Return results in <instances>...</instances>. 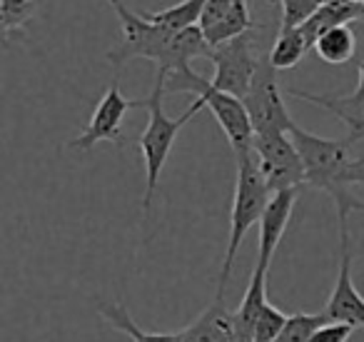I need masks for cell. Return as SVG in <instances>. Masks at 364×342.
<instances>
[{"mask_svg":"<svg viewBox=\"0 0 364 342\" xmlns=\"http://www.w3.org/2000/svg\"><path fill=\"white\" fill-rule=\"evenodd\" d=\"M264 305H267V270L255 267L242 302H240L237 312H235L237 342H255V330H257V322Z\"/></svg>","mask_w":364,"mask_h":342,"instance_id":"14","label":"cell"},{"mask_svg":"<svg viewBox=\"0 0 364 342\" xmlns=\"http://www.w3.org/2000/svg\"><path fill=\"white\" fill-rule=\"evenodd\" d=\"M324 322H329L327 317H324V312H317V315H307V312L289 315L282 327V332H279V337L274 342H309L312 335L324 325Z\"/></svg>","mask_w":364,"mask_h":342,"instance_id":"22","label":"cell"},{"mask_svg":"<svg viewBox=\"0 0 364 342\" xmlns=\"http://www.w3.org/2000/svg\"><path fill=\"white\" fill-rule=\"evenodd\" d=\"M289 138L297 145L299 155H302L304 170H307V185L324 190L337 205V220L339 225H347L349 212H364V202L349 192V185L344 182V167L352 160L349 157V147L352 142L344 140H329V138H319L314 133L302 130L299 125L292 128Z\"/></svg>","mask_w":364,"mask_h":342,"instance_id":"2","label":"cell"},{"mask_svg":"<svg viewBox=\"0 0 364 342\" xmlns=\"http://www.w3.org/2000/svg\"><path fill=\"white\" fill-rule=\"evenodd\" d=\"M352 3H362V6H364V0H352Z\"/></svg>","mask_w":364,"mask_h":342,"instance_id":"27","label":"cell"},{"mask_svg":"<svg viewBox=\"0 0 364 342\" xmlns=\"http://www.w3.org/2000/svg\"><path fill=\"white\" fill-rule=\"evenodd\" d=\"M307 51H309V43H307V38H304L302 28H289V31L279 28L277 38H274L272 48H269V53H267V58L277 73L292 71V68L307 56Z\"/></svg>","mask_w":364,"mask_h":342,"instance_id":"18","label":"cell"},{"mask_svg":"<svg viewBox=\"0 0 364 342\" xmlns=\"http://www.w3.org/2000/svg\"><path fill=\"white\" fill-rule=\"evenodd\" d=\"M252 155L272 195L284 190H299V185L307 182L302 155L289 135H279V133L255 135Z\"/></svg>","mask_w":364,"mask_h":342,"instance_id":"7","label":"cell"},{"mask_svg":"<svg viewBox=\"0 0 364 342\" xmlns=\"http://www.w3.org/2000/svg\"><path fill=\"white\" fill-rule=\"evenodd\" d=\"M182 342H237L235 312L228 310L225 300H218L185 330L177 332Z\"/></svg>","mask_w":364,"mask_h":342,"instance_id":"13","label":"cell"},{"mask_svg":"<svg viewBox=\"0 0 364 342\" xmlns=\"http://www.w3.org/2000/svg\"><path fill=\"white\" fill-rule=\"evenodd\" d=\"M344 182L347 185H364V157H354L344 167Z\"/></svg>","mask_w":364,"mask_h":342,"instance_id":"26","label":"cell"},{"mask_svg":"<svg viewBox=\"0 0 364 342\" xmlns=\"http://www.w3.org/2000/svg\"><path fill=\"white\" fill-rule=\"evenodd\" d=\"M297 195H299V190H284V192H274V195L269 197L267 207H264L262 220H259L257 265L255 267H262V270L269 272L274 252H277L279 242H282L284 232H287V225H289V217H292Z\"/></svg>","mask_w":364,"mask_h":342,"instance_id":"12","label":"cell"},{"mask_svg":"<svg viewBox=\"0 0 364 342\" xmlns=\"http://www.w3.org/2000/svg\"><path fill=\"white\" fill-rule=\"evenodd\" d=\"M354 51H357V36L349 26L332 28V31L322 33L314 43V53L327 66H344L354 58Z\"/></svg>","mask_w":364,"mask_h":342,"instance_id":"16","label":"cell"},{"mask_svg":"<svg viewBox=\"0 0 364 342\" xmlns=\"http://www.w3.org/2000/svg\"><path fill=\"white\" fill-rule=\"evenodd\" d=\"M43 0H0V11H3V36L6 41L13 33H21L28 21H33Z\"/></svg>","mask_w":364,"mask_h":342,"instance_id":"21","label":"cell"},{"mask_svg":"<svg viewBox=\"0 0 364 342\" xmlns=\"http://www.w3.org/2000/svg\"><path fill=\"white\" fill-rule=\"evenodd\" d=\"M352 21H364L362 3H352V0H324L322 8L299 28H302L309 48L314 51V43H317V38L322 36V33L332 31V28H339V26H349Z\"/></svg>","mask_w":364,"mask_h":342,"instance_id":"15","label":"cell"},{"mask_svg":"<svg viewBox=\"0 0 364 342\" xmlns=\"http://www.w3.org/2000/svg\"><path fill=\"white\" fill-rule=\"evenodd\" d=\"M165 81H167L165 73H157L155 88L147 95V113H150V118H147L145 133L137 138V147H140L142 160H145V192H142V212L145 215L152 207V197L157 192V182H160L162 167H165L172 145H175V138L205 108L195 98V103L180 118H167V113L162 110V95H167Z\"/></svg>","mask_w":364,"mask_h":342,"instance_id":"3","label":"cell"},{"mask_svg":"<svg viewBox=\"0 0 364 342\" xmlns=\"http://www.w3.org/2000/svg\"><path fill=\"white\" fill-rule=\"evenodd\" d=\"M255 28L247 0H208L200 18V31L210 48H220Z\"/></svg>","mask_w":364,"mask_h":342,"instance_id":"11","label":"cell"},{"mask_svg":"<svg viewBox=\"0 0 364 342\" xmlns=\"http://www.w3.org/2000/svg\"><path fill=\"white\" fill-rule=\"evenodd\" d=\"M354 330H357V327L347 325V322H324V325L314 332L309 342H349Z\"/></svg>","mask_w":364,"mask_h":342,"instance_id":"24","label":"cell"},{"mask_svg":"<svg viewBox=\"0 0 364 342\" xmlns=\"http://www.w3.org/2000/svg\"><path fill=\"white\" fill-rule=\"evenodd\" d=\"M100 312H102V317L115 327V330L125 332L132 342H182L177 332H145V330H140V327L132 322V317H130V312L125 310V305L112 302V305H102Z\"/></svg>","mask_w":364,"mask_h":342,"instance_id":"20","label":"cell"},{"mask_svg":"<svg viewBox=\"0 0 364 342\" xmlns=\"http://www.w3.org/2000/svg\"><path fill=\"white\" fill-rule=\"evenodd\" d=\"M337 118L349 128L347 140L352 142V145L359 140H364V115H337Z\"/></svg>","mask_w":364,"mask_h":342,"instance_id":"25","label":"cell"},{"mask_svg":"<svg viewBox=\"0 0 364 342\" xmlns=\"http://www.w3.org/2000/svg\"><path fill=\"white\" fill-rule=\"evenodd\" d=\"M132 108H145L147 110V98L130 100V98H125L120 93L117 81H112L107 93L97 100L87 125L82 128V133L75 140L68 142V147H73V150H90L97 142H105V140L122 147L125 145V135L120 133V125H122V120H125L127 110H132Z\"/></svg>","mask_w":364,"mask_h":342,"instance_id":"8","label":"cell"},{"mask_svg":"<svg viewBox=\"0 0 364 342\" xmlns=\"http://www.w3.org/2000/svg\"><path fill=\"white\" fill-rule=\"evenodd\" d=\"M165 93H195L198 100L213 113V118L220 123L225 138L237 152V157L250 155L255 147V128L250 120V113L240 98H232L228 93H220L210 81L193 71V68H182V71L167 76Z\"/></svg>","mask_w":364,"mask_h":342,"instance_id":"5","label":"cell"},{"mask_svg":"<svg viewBox=\"0 0 364 342\" xmlns=\"http://www.w3.org/2000/svg\"><path fill=\"white\" fill-rule=\"evenodd\" d=\"M272 3H279V18H282L279 28L289 31V28L304 26L322 8L324 0H272Z\"/></svg>","mask_w":364,"mask_h":342,"instance_id":"23","label":"cell"},{"mask_svg":"<svg viewBox=\"0 0 364 342\" xmlns=\"http://www.w3.org/2000/svg\"><path fill=\"white\" fill-rule=\"evenodd\" d=\"M122 26V41L107 53V61L115 71L135 58H145L157 66V73H172L190 68L195 58H210L213 48L205 41L200 26L188 28L182 33H172L162 26L147 21L142 13H135L122 0H107Z\"/></svg>","mask_w":364,"mask_h":342,"instance_id":"1","label":"cell"},{"mask_svg":"<svg viewBox=\"0 0 364 342\" xmlns=\"http://www.w3.org/2000/svg\"><path fill=\"white\" fill-rule=\"evenodd\" d=\"M205 6H208V0H180V3H175L170 8H162V11L155 13H142V16L150 23H155V26H162L172 33H182L188 28L200 26Z\"/></svg>","mask_w":364,"mask_h":342,"instance_id":"17","label":"cell"},{"mask_svg":"<svg viewBox=\"0 0 364 342\" xmlns=\"http://www.w3.org/2000/svg\"><path fill=\"white\" fill-rule=\"evenodd\" d=\"M324 317L329 322H347L352 327H364V297L352 280V252H349V225H339V272L334 290L324 305Z\"/></svg>","mask_w":364,"mask_h":342,"instance_id":"10","label":"cell"},{"mask_svg":"<svg viewBox=\"0 0 364 342\" xmlns=\"http://www.w3.org/2000/svg\"><path fill=\"white\" fill-rule=\"evenodd\" d=\"M289 95L299 98V100L314 103V105L324 108V110L334 113V115H364V63H359V81L354 93L342 98L334 95H312L304 90H289Z\"/></svg>","mask_w":364,"mask_h":342,"instance_id":"19","label":"cell"},{"mask_svg":"<svg viewBox=\"0 0 364 342\" xmlns=\"http://www.w3.org/2000/svg\"><path fill=\"white\" fill-rule=\"evenodd\" d=\"M242 103L250 113L255 135H274V133L289 135L292 128L297 125L284 108L282 93L277 86V71L272 68L267 56H259V68Z\"/></svg>","mask_w":364,"mask_h":342,"instance_id":"6","label":"cell"},{"mask_svg":"<svg viewBox=\"0 0 364 342\" xmlns=\"http://www.w3.org/2000/svg\"><path fill=\"white\" fill-rule=\"evenodd\" d=\"M210 61L215 66V78L210 83L220 93L245 100L255 81V73L259 68V58L252 53V36L247 33V36L225 43V46L213 48Z\"/></svg>","mask_w":364,"mask_h":342,"instance_id":"9","label":"cell"},{"mask_svg":"<svg viewBox=\"0 0 364 342\" xmlns=\"http://www.w3.org/2000/svg\"><path fill=\"white\" fill-rule=\"evenodd\" d=\"M269 192L267 182H264L262 172H259L255 155H242L237 157V185H235V200H232V212H230V240H228V252H225L223 270H220V285H218V300H225V290H228L230 275H232L235 257L242 245L245 235L252 225H257L264 215L267 207Z\"/></svg>","mask_w":364,"mask_h":342,"instance_id":"4","label":"cell"}]
</instances>
